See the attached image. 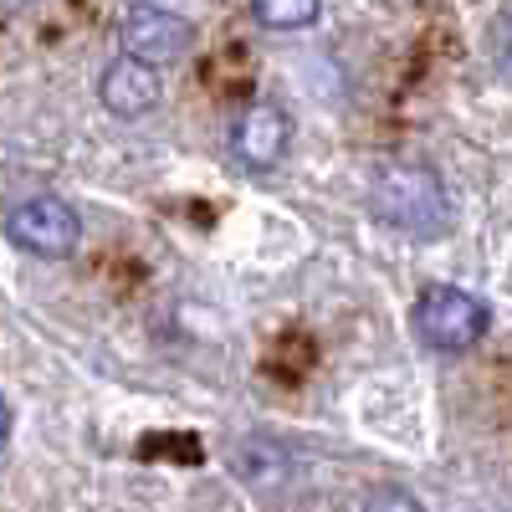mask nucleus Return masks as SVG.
I'll use <instances>...</instances> for the list:
<instances>
[{"instance_id":"9","label":"nucleus","mask_w":512,"mask_h":512,"mask_svg":"<svg viewBox=\"0 0 512 512\" xmlns=\"http://www.w3.org/2000/svg\"><path fill=\"white\" fill-rule=\"evenodd\" d=\"M6 436H11V405L0 400V446H6Z\"/></svg>"},{"instance_id":"8","label":"nucleus","mask_w":512,"mask_h":512,"mask_svg":"<svg viewBox=\"0 0 512 512\" xmlns=\"http://www.w3.org/2000/svg\"><path fill=\"white\" fill-rule=\"evenodd\" d=\"M251 16L267 31H308L323 16V0H251Z\"/></svg>"},{"instance_id":"4","label":"nucleus","mask_w":512,"mask_h":512,"mask_svg":"<svg viewBox=\"0 0 512 512\" xmlns=\"http://www.w3.org/2000/svg\"><path fill=\"white\" fill-rule=\"evenodd\" d=\"M118 36H123L128 57H139V62H149L159 72L195 52V26L185 16H175V11H164V6H128Z\"/></svg>"},{"instance_id":"1","label":"nucleus","mask_w":512,"mask_h":512,"mask_svg":"<svg viewBox=\"0 0 512 512\" xmlns=\"http://www.w3.org/2000/svg\"><path fill=\"white\" fill-rule=\"evenodd\" d=\"M369 205L384 226H395L415 241H436L451 226V205H446V185L436 169L425 164H395L384 169L369 190Z\"/></svg>"},{"instance_id":"2","label":"nucleus","mask_w":512,"mask_h":512,"mask_svg":"<svg viewBox=\"0 0 512 512\" xmlns=\"http://www.w3.org/2000/svg\"><path fill=\"white\" fill-rule=\"evenodd\" d=\"M415 338L436 354H466L487 338V303L461 287H425L415 297Z\"/></svg>"},{"instance_id":"7","label":"nucleus","mask_w":512,"mask_h":512,"mask_svg":"<svg viewBox=\"0 0 512 512\" xmlns=\"http://www.w3.org/2000/svg\"><path fill=\"white\" fill-rule=\"evenodd\" d=\"M231 472L241 482H251V487H272V482L287 477V451L277 441H267V436H246L231 451Z\"/></svg>"},{"instance_id":"3","label":"nucleus","mask_w":512,"mask_h":512,"mask_svg":"<svg viewBox=\"0 0 512 512\" xmlns=\"http://www.w3.org/2000/svg\"><path fill=\"white\" fill-rule=\"evenodd\" d=\"M6 236L41 262H62L82 246V216L62 195H31L6 216Z\"/></svg>"},{"instance_id":"5","label":"nucleus","mask_w":512,"mask_h":512,"mask_svg":"<svg viewBox=\"0 0 512 512\" xmlns=\"http://www.w3.org/2000/svg\"><path fill=\"white\" fill-rule=\"evenodd\" d=\"M292 144V118L277 103H251L231 128V154L246 169H277Z\"/></svg>"},{"instance_id":"6","label":"nucleus","mask_w":512,"mask_h":512,"mask_svg":"<svg viewBox=\"0 0 512 512\" xmlns=\"http://www.w3.org/2000/svg\"><path fill=\"white\" fill-rule=\"evenodd\" d=\"M98 98H103V108L113 118H144L164 98V77H159V67H149V62L123 52V57L108 62V72L98 82Z\"/></svg>"}]
</instances>
